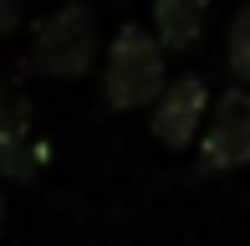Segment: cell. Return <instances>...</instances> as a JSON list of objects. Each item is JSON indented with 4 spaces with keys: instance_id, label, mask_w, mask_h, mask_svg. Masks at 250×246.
<instances>
[{
    "instance_id": "5",
    "label": "cell",
    "mask_w": 250,
    "mask_h": 246,
    "mask_svg": "<svg viewBox=\"0 0 250 246\" xmlns=\"http://www.w3.org/2000/svg\"><path fill=\"white\" fill-rule=\"evenodd\" d=\"M209 21V0H153V36L164 51H194Z\"/></svg>"
},
{
    "instance_id": "3",
    "label": "cell",
    "mask_w": 250,
    "mask_h": 246,
    "mask_svg": "<svg viewBox=\"0 0 250 246\" xmlns=\"http://www.w3.org/2000/svg\"><path fill=\"white\" fill-rule=\"evenodd\" d=\"M199 164L209 174H230L250 164V87L220 93L214 118L199 128Z\"/></svg>"
},
{
    "instance_id": "1",
    "label": "cell",
    "mask_w": 250,
    "mask_h": 246,
    "mask_svg": "<svg viewBox=\"0 0 250 246\" xmlns=\"http://www.w3.org/2000/svg\"><path fill=\"white\" fill-rule=\"evenodd\" d=\"M168 51L158 47L153 31L143 26H118V36H112L107 47V62H102V98H107V108H118V113H133V108H148L158 93H164L168 82V67H164Z\"/></svg>"
},
{
    "instance_id": "7",
    "label": "cell",
    "mask_w": 250,
    "mask_h": 246,
    "mask_svg": "<svg viewBox=\"0 0 250 246\" xmlns=\"http://www.w3.org/2000/svg\"><path fill=\"white\" fill-rule=\"evenodd\" d=\"M26 133H36V128H31V103L0 93V149L16 144V139H26Z\"/></svg>"
},
{
    "instance_id": "2",
    "label": "cell",
    "mask_w": 250,
    "mask_h": 246,
    "mask_svg": "<svg viewBox=\"0 0 250 246\" xmlns=\"http://www.w3.org/2000/svg\"><path fill=\"white\" fill-rule=\"evenodd\" d=\"M31 72L36 77H87L97 62V16L82 0H66L62 10H51L36 26V41H31Z\"/></svg>"
},
{
    "instance_id": "9",
    "label": "cell",
    "mask_w": 250,
    "mask_h": 246,
    "mask_svg": "<svg viewBox=\"0 0 250 246\" xmlns=\"http://www.w3.org/2000/svg\"><path fill=\"white\" fill-rule=\"evenodd\" d=\"M0 231H5V200H0Z\"/></svg>"
},
{
    "instance_id": "8",
    "label": "cell",
    "mask_w": 250,
    "mask_h": 246,
    "mask_svg": "<svg viewBox=\"0 0 250 246\" xmlns=\"http://www.w3.org/2000/svg\"><path fill=\"white\" fill-rule=\"evenodd\" d=\"M16 26H21V0H0V36H10Z\"/></svg>"
},
{
    "instance_id": "4",
    "label": "cell",
    "mask_w": 250,
    "mask_h": 246,
    "mask_svg": "<svg viewBox=\"0 0 250 246\" xmlns=\"http://www.w3.org/2000/svg\"><path fill=\"white\" fill-rule=\"evenodd\" d=\"M148 108H153V118H148L153 139L164 144V149H184V144L199 139V128H204L209 87H204L199 72H184V77H174V82H164V93H158Z\"/></svg>"
},
{
    "instance_id": "6",
    "label": "cell",
    "mask_w": 250,
    "mask_h": 246,
    "mask_svg": "<svg viewBox=\"0 0 250 246\" xmlns=\"http://www.w3.org/2000/svg\"><path fill=\"white\" fill-rule=\"evenodd\" d=\"M225 57H230V72L240 77V82H250V5L235 10L230 36H225Z\"/></svg>"
}]
</instances>
